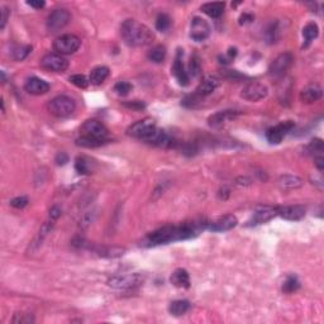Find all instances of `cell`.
I'll return each instance as SVG.
<instances>
[{"instance_id": "1", "label": "cell", "mask_w": 324, "mask_h": 324, "mask_svg": "<svg viewBox=\"0 0 324 324\" xmlns=\"http://www.w3.org/2000/svg\"><path fill=\"white\" fill-rule=\"evenodd\" d=\"M199 230V226L196 223H185L180 226H166L155 232L150 233L146 237L145 242L147 246H160L167 245L172 242L184 241L194 237Z\"/></svg>"}, {"instance_id": "2", "label": "cell", "mask_w": 324, "mask_h": 324, "mask_svg": "<svg viewBox=\"0 0 324 324\" xmlns=\"http://www.w3.org/2000/svg\"><path fill=\"white\" fill-rule=\"evenodd\" d=\"M121 34L126 44L130 47H143L154 41V33L145 24L134 19L124 21L121 27Z\"/></svg>"}, {"instance_id": "3", "label": "cell", "mask_w": 324, "mask_h": 324, "mask_svg": "<svg viewBox=\"0 0 324 324\" xmlns=\"http://www.w3.org/2000/svg\"><path fill=\"white\" fill-rule=\"evenodd\" d=\"M76 104L66 95H59L48 103V110L57 118H67L75 112Z\"/></svg>"}, {"instance_id": "4", "label": "cell", "mask_w": 324, "mask_h": 324, "mask_svg": "<svg viewBox=\"0 0 324 324\" xmlns=\"http://www.w3.org/2000/svg\"><path fill=\"white\" fill-rule=\"evenodd\" d=\"M156 130H157V126L156 123H155L154 119L145 118L142 119V121L133 123L127 130V133L128 136L133 137V138L141 139V141L147 143V142L150 141L151 137L154 136V133L156 132Z\"/></svg>"}, {"instance_id": "5", "label": "cell", "mask_w": 324, "mask_h": 324, "mask_svg": "<svg viewBox=\"0 0 324 324\" xmlns=\"http://www.w3.org/2000/svg\"><path fill=\"white\" fill-rule=\"evenodd\" d=\"M143 280L145 279H143L141 274L134 272V274L118 275V276L112 277V279L108 280V285L117 290H130L141 285Z\"/></svg>"}, {"instance_id": "6", "label": "cell", "mask_w": 324, "mask_h": 324, "mask_svg": "<svg viewBox=\"0 0 324 324\" xmlns=\"http://www.w3.org/2000/svg\"><path fill=\"white\" fill-rule=\"evenodd\" d=\"M81 46V39L75 34H62L53 42V50L59 55H71L75 53Z\"/></svg>"}, {"instance_id": "7", "label": "cell", "mask_w": 324, "mask_h": 324, "mask_svg": "<svg viewBox=\"0 0 324 324\" xmlns=\"http://www.w3.org/2000/svg\"><path fill=\"white\" fill-rule=\"evenodd\" d=\"M292 61H294V57L292 53H281L271 62V65L268 67V74L274 77H283L286 74V71L292 67Z\"/></svg>"}, {"instance_id": "8", "label": "cell", "mask_w": 324, "mask_h": 324, "mask_svg": "<svg viewBox=\"0 0 324 324\" xmlns=\"http://www.w3.org/2000/svg\"><path fill=\"white\" fill-rule=\"evenodd\" d=\"M71 21V14L67 9H55L47 18V30L50 32H57V31L65 28Z\"/></svg>"}, {"instance_id": "9", "label": "cell", "mask_w": 324, "mask_h": 324, "mask_svg": "<svg viewBox=\"0 0 324 324\" xmlns=\"http://www.w3.org/2000/svg\"><path fill=\"white\" fill-rule=\"evenodd\" d=\"M41 66L52 72H65L68 67V61L59 53H48L41 60Z\"/></svg>"}, {"instance_id": "10", "label": "cell", "mask_w": 324, "mask_h": 324, "mask_svg": "<svg viewBox=\"0 0 324 324\" xmlns=\"http://www.w3.org/2000/svg\"><path fill=\"white\" fill-rule=\"evenodd\" d=\"M210 26L209 23L200 17H194L190 24V37L195 42L205 41L210 35Z\"/></svg>"}, {"instance_id": "11", "label": "cell", "mask_w": 324, "mask_h": 324, "mask_svg": "<svg viewBox=\"0 0 324 324\" xmlns=\"http://www.w3.org/2000/svg\"><path fill=\"white\" fill-rule=\"evenodd\" d=\"M267 93V86L261 83H257V81H254V83L247 84L245 88L242 89L241 95L243 99L248 101H259L262 100L263 97H266Z\"/></svg>"}, {"instance_id": "12", "label": "cell", "mask_w": 324, "mask_h": 324, "mask_svg": "<svg viewBox=\"0 0 324 324\" xmlns=\"http://www.w3.org/2000/svg\"><path fill=\"white\" fill-rule=\"evenodd\" d=\"M292 128H294V123H292V122H283V123L277 124L275 127L268 128V130H266V138H267V141L270 142V143L279 145V143H281L284 137H285Z\"/></svg>"}, {"instance_id": "13", "label": "cell", "mask_w": 324, "mask_h": 324, "mask_svg": "<svg viewBox=\"0 0 324 324\" xmlns=\"http://www.w3.org/2000/svg\"><path fill=\"white\" fill-rule=\"evenodd\" d=\"M81 132L83 136L93 137V138L105 139L108 137V130L100 122L95 121V119H89L81 126Z\"/></svg>"}, {"instance_id": "14", "label": "cell", "mask_w": 324, "mask_h": 324, "mask_svg": "<svg viewBox=\"0 0 324 324\" xmlns=\"http://www.w3.org/2000/svg\"><path fill=\"white\" fill-rule=\"evenodd\" d=\"M277 215V206H261L256 212L254 213V215L251 217L250 221L247 222L248 227H255V226H259V224H263L266 222L271 221L274 217Z\"/></svg>"}, {"instance_id": "15", "label": "cell", "mask_w": 324, "mask_h": 324, "mask_svg": "<svg viewBox=\"0 0 324 324\" xmlns=\"http://www.w3.org/2000/svg\"><path fill=\"white\" fill-rule=\"evenodd\" d=\"M277 215L286 221H300L305 217V208L301 205H286L277 206Z\"/></svg>"}, {"instance_id": "16", "label": "cell", "mask_w": 324, "mask_h": 324, "mask_svg": "<svg viewBox=\"0 0 324 324\" xmlns=\"http://www.w3.org/2000/svg\"><path fill=\"white\" fill-rule=\"evenodd\" d=\"M237 223H238V219H237L236 215L227 214L209 223L208 228L213 232H227V230H230L236 227Z\"/></svg>"}, {"instance_id": "17", "label": "cell", "mask_w": 324, "mask_h": 324, "mask_svg": "<svg viewBox=\"0 0 324 324\" xmlns=\"http://www.w3.org/2000/svg\"><path fill=\"white\" fill-rule=\"evenodd\" d=\"M172 74L174 76L176 77L177 83L180 84L181 86H186L189 85V74L188 71H185V67H184L183 64V51L179 50L177 51V55L175 57V62L174 66H172Z\"/></svg>"}, {"instance_id": "18", "label": "cell", "mask_w": 324, "mask_h": 324, "mask_svg": "<svg viewBox=\"0 0 324 324\" xmlns=\"http://www.w3.org/2000/svg\"><path fill=\"white\" fill-rule=\"evenodd\" d=\"M24 89L27 93L32 95H43L50 92V84L39 77H30L24 84Z\"/></svg>"}, {"instance_id": "19", "label": "cell", "mask_w": 324, "mask_h": 324, "mask_svg": "<svg viewBox=\"0 0 324 324\" xmlns=\"http://www.w3.org/2000/svg\"><path fill=\"white\" fill-rule=\"evenodd\" d=\"M323 95V90H322L321 86L318 84H309L305 88L301 90L300 93V99L303 103H314V101H318L319 99Z\"/></svg>"}, {"instance_id": "20", "label": "cell", "mask_w": 324, "mask_h": 324, "mask_svg": "<svg viewBox=\"0 0 324 324\" xmlns=\"http://www.w3.org/2000/svg\"><path fill=\"white\" fill-rule=\"evenodd\" d=\"M237 114H238V113H237L236 110H222V112L210 115L209 119H208V123H209L210 127L213 128L222 127V126L227 123V122L234 119V117H236Z\"/></svg>"}, {"instance_id": "21", "label": "cell", "mask_w": 324, "mask_h": 324, "mask_svg": "<svg viewBox=\"0 0 324 324\" xmlns=\"http://www.w3.org/2000/svg\"><path fill=\"white\" fill-rule=\"evenodd\" d=\"M218 85H219L218 80L213 76H208V77H205V79H204L203 81L199 84V85H197L196 90H195V94L203 99V97L213 94V93L217 90Z\"/></svg>"}, {"instance_id": "22", "label": "cell", "mask_w": 324, "mask_h": 324, "mask_svg": "<svg viewBox=\"0 0 324 324\" xmlns=\"http://www.w3.org/2000/svg\"><path fill=\"white\" fill-rule=\"evenodd\" d=\"M97 167V163H95L94 160L89 159V157L81 156L77 157L76 161H75V170L77 171V174L80 175H89L93 174Z\"/></svg>"}, {"instance_id": "23", "label": "cell", "mask_w": 324, "mask_h": 324, "mask_svg": "<svg viewBox=\"0 0 324 324\" xmlns=\"http://www.w3.org/2000/svg\"><path fill=\"white\" fill-rule=\"evenodd\" d=\"M110 71L106 66H97L92 70L90 72V77H89V81L93 84V85H100L105 81L108 77H109Z\"/></svg>"}, {"instance_id": "24", "label": "cell", "mask_w": 324, "mask_h": 324, "mask_svg": "<svg viewBox=\"0 0 324 324\" xmlns=\"http://www.w3.org/2000/svg\"><path fill=\"white\" fill-rule=\"evenodd\" d=\"M170 280L177 288H185V289H188L189 286H190V276H189V272L184 270V268L175 270L172 275H171Z\"/></svg>"}, {"instance_id": "25", "label": "cell", "mask_w": 324, "mask_h": 324, "mask_svg": "<svg viewBox=\"0 0 324 324\" xmlns=\"http://www.w3.org/2000/svg\"><path fill=\"white\" fill-rule=\"evenodd\" d=\"M303 184V179H300L299 176H294V175H284L279 179V185L284 190H292V189L301 188Z\"/></svg>"}, {"instance_id": "26", "label": "cell", "mask_w": 324, "mask_h": 324, "mask_svg": "<svg viewBox=\"0 0 324 324\" xmlns=\"http://www.w3.org/2000/svg\"><path fill=\"white\" fill-rule=\"evenodd\" d=\"M226 4L223 1H214V3H206L201 5V12L209 15L210 18H219L224 12Z\"/></svg>"}, {"instance_id": "27", "label": "cell", "mask_w": 324, "mask_h": 324, "mask_svg": "<svg viewBox=\"0 0 324 324\" xmlns=\"http://www.w3.org/2000/svg\"><path fill=\"white\" fill-rule=\"evenodd\" d=\"M190 307H192V304L189 303L188 300H175L170 304V307H168V312L170 314L175 317H180L184 316L185 313H188L190 310Z\"/></svg>"}, {"instance_id": "28", "label": "cell", "mask_w": 324, "mask_h": 324, "mask_svg": "<svg viewBox=\"0 0 324 324\" xmlns=\"http://www.w3.org/2000/svg\"><path fill=\"white\" fill-rule=\"evenodd\" d=\"M105 142H106L105 139L93 138V137H89V136H81L80 138L76 139V145L80 146V147L95 148L105 145Z\"/></svg>"}, {"instance_id": "29", "label": "cell", "mask_w": 324, "mask_h": 324, "mask_svg": "<svg viewBox=\"0 0 324 324\" xmlns=\"http://www.w3.org/2000/svg\"><path fill=\"white\" fill-rule=\"evenodd\" d=\"M319 34V27L317 23H308L307 26L304 27L303 30V37L304 39H305V46H308V44L310 43L312 41H314V39L318 37Z\"/></svg>"}, {"instance_id": "30", "label": "cell", "mask_w": 324, "mask_h": 324, "mask_svg": "<svg viewBox=\"0 0 324 324\" xmlns=\"http://www.w3.org/2000/svg\"><path fill=\"white\" fill-rule=\"evenodd\" d=\"M147 56L150 61L155 62V64H161L166 57V48L161 46V44H157V46H155V47H152L148 51Z\"/></svg>"}, {"instance_id": "31", "label": "cell", "mask_w": 324, "mask_h": 324, "mask_svg": "<svg viewBox=\"0 0 324 324\" xmlns=\"http://www.w3.org/2000/svg\"><path fill=\"white\" fill-rule=\"evenodd\" d=\"M300 288V283H299L298 277L296 276H288L286 277L285 283L283 285V290L288 294H292V292H296V290Z\"/></svg>"}, {"instance_id": "32", "label": "cell", "mask_w": 324, "mask_h": 324, "mask_svg": "<svg viewBox=\"0 0 324 324\" xmlns=\"http://www.w3.org/2000/svg\"><path fill=\"white\" fill-rule=\"evenodd\" d=\"M171 26V18L165 13L157 15L156 18V30L160 32H166Z\"/></svg>"}, {"instance_id": "33", "label": "cell", "mask_w": 324, "mask_h": 324, "mask_svg": "<svg viewBox=\"0 0 324 324\" xmlns=\"http://www.w3.org/2000/svg\"><path fill=\"white\" fill-rule=\"evenodd\" d=\"M308 151H309L312 155H316V157L322 156V152L324 151V146L322 139H313L309 143V146H308Z\"/></svg>"}, {"instance_id": "34", "label": "cell", "mask_w": 324, "mask_h": 324, "mask_svg": "<svg viewBox=\"0 0 324 324\" xmlns=\"http://www.w3.org/2000/svg\"><path fill=\"white\" fill-rule=\"evenodd\" d=\"M31 52H32V47H31V46H21V47L15 48L13 56H14V59L17 60V61H23Z\"/></svg>"}, {"instance_id": "35", "label": "cell", "mask_w": 324, "mask_h": 324, "mask_svg": "<svg viewBox=\"0 0 324 324\" xmlns=\"http://www.w3.org/2000/svg\"><path fill=\"white\" fill-rule=\"evenodd\" d=\"M70 83H72L75 86H77V88H80V89H85V88H88V85L90 81H89V80L86 79V76H84V75L76 74V75H72V76H70Z\"/></svg>"}, {"instance_id": "36", "label": "cell", "mask_w": 324, "mask_h": 324, "mask_svg": "<svg viewBox=\"0 0 324 324\" xmlns=\"http://www.w3.org/2000/svg\"><path fill=\"white\" fill-rule=\"evenodd\" d=\"M132 88L133 86L130 85V83H127V81H121V83L115 84L114 92L117 93L118 95L124 97V95L130 94V92H132Z\"/></svg>"}, {"instance_id": "37", "label": "cell", "mask_w": 324, "mask_h": 324, "mask_svg": "<svg viewBox=\"0 0 324 324\" xmlns=\"http://www.w3.org/2000/svg\"><path fill=\"white\" fill-rule=\"evenodd\" d=\"M12 322L15 324L34 323V318H33L32 314H28V313H18V314H15Z\"/></svg>"}, {"instance_id": "38", "label": "cell", "mask_w": 324, "mask_h": 324, "mask_svg": "<svg viewBox=\"0 0 324 324\" xmlns=\"http://www.w3.org/2000/svg\"><path fill=\"white\" fill-rule=\"evenodd\" d=\"M189 71L193 76H197L200 74V61L197 59V56H193L190 60V64H189Z\"/></svg>"}, {"instance_id": "39", "label": "cell", "mask_w": 324, "mask_h": 324, "mask_svg": "<svg viewBox=\"0 0 324 324\" xmlns=\"http://www.w3.org/2000/svg\"><path fill=\"white\" fill-rule=\"evenodd\" d=\"M277 33H279V31H277V23L275 24H271L270 26V28L267 30V32H266V38H267V41L270 42V43H274V42L277 41Z\"/></svg>"}, {"instance_id": "40", "label": "cell", "mask_w": 324, "mask_h": 324, "mask_svg": "<svg viewBox=\"0 0 324 324\" xmlns=\"http://www.w3.org/2000/svg\"><path fill=\"white\" fill-rule=\"evenodd\" d=\"M10 205L17 209H23L24 206L28 205V197L27 196H17L13 200H10Z\"/></svg>"}, {"instance_id": "41", "label": "cell", "mask_w": 324, "mask_h": 324, "mask_svg": "<svg viewBox=\"0 0 324 324\" xmlns=\"http://www.w3.org/2000/svg\"><path fill=\"white\" fill-rule=\"evenodd\" d=\"M124 106H127V108H130V109H134V110H141L145 108V103L143 101H139V100H133V101H127V103L123 104Z\"/></svg>"}, {"instance_id": "42", "label": "cell", "mask_w": 324, "mask_h": 324, "mask_svg": "<svg viewBox=\"0 0 324 324\" xmlns=\"http://www.w3.org/2000/svg\"><path fill=\"white\" fill-rule=\"evenodd\" d=\"M8 18H9L8 8H6V6H3V8H1V24H0V28H1V30L5 28V24H6V22H8Z\"/></svg>"}, {"instance_id": "43", "label": "cell", "mask_w": 324, "mask_h": 324, "mask_svg": "<svg viewBox=\"0 0 324 324\" xmlns=\"http://www.w3.org/2000/svg\"><path fill=\"white\" fill-rule=\"evenodd\" d=\"M60 217H61V208H59V206H53L52 209L50 210V218L52 219V221H56V219H59Z\"/></svg>"}, {"instance_id": "44", "label": "cell", "mask_w": 324, "mask_h": 324, "mask_svg": "<svg viewBox=\"0 0 324 324\" xmlns=\"http://www.w3.org/2000/svg\"><path fill=\"white\" fill-rule=\"evenodd\" d=\"M57 165H65L66 162H68V157L65 152H59L56 156Z\"/></svg>"}, {"instance_id": "45", "label": "cell", "mask_w": 324, "mask_h": 324, "mask_svg": "<svg viewBox=\"0 0 324 324\" xmlns=\"http://www.w3.org/2000/svg\"><path fill=\"white\" fill-rule=\"evenodd\" d=\"M27 4L34 9H42L44 5H46V3L42 1V0H31V1H27Z\"/></svg>"}, {"instance_id": "46", "label": "cell", "mask_w": 324, "mask_h": 324, "mask_svg": "<svg viewBox=\"0 0 324 324\" xmlns=\"http://www.w3.org/2000/svg\"><path fill=\"white\" fill-rule=\"evenodd\" d=\"M252 21H254V15L248 14V13H245V14H242L241 18H239V24L251 23Z\"/></svg>"}, {"instance_id": "47", "label": "cell", "mask_w": 324, "mask_h": 324, "mask_svg": "<svg viewBox=\"0 0 324 324\" xmlns=\"http://www.w3.org/2000/svg\"><path fill=\"white\" fill-rule=\"evenodd\" d=\"M316 166L318 167V170H323L324 168V159L323 156H319V157H316Z\"/></svg>"}]
</instances>
